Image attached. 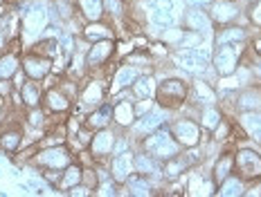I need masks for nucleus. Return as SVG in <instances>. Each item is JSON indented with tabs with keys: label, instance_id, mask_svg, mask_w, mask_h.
I'll list each match as a JSON object with an SVG mask.
<instances>
[{
	"label": "nucleus",
	"instance_id": "nucleus-1",
	"mask_svg": "<svg viewBox=\"0 0 261 197\" xmlns=\"http://www.w3.org/2000/svg\"><path fill=\"white\" fill-rule=\"evenodd\" d=\"M189 101V81L182 76H165L158 79V90H155V103L167 110L176 112L187 106Z\"/></svg>",
	"mask_w": 261,
	"mask_h": 197
},
{
	"label": "nucleus",
	"instance_id": "nucleus-2",
	"mask_svg": "<svg viewBox=\"0 0 261 197\" xmlns=\"http://www.w3.org/2000/svg\"><path fill=\"white\" fill-rule=\"evenodd\" d=\"M140 148L146 150L149 155H153L155 159H160V161H167V159H171V157H176L182 152V146L178 144L176 137L171 135L169 123L160 125V128L153 130L151 135H146L144 139L140 141Z\"/></svg>",
	"mask_w": 261,
	"mask_h": 197
},
{
	"label": "nucleus",
	"instance_id": "nucleus-3",
	"mask_svg": "<svg viewBox=\"0 0 261 197\" xmlns=\"http://www.w3.org/2000/svg\"><path fill=\"white\" fill-rule=\"evenodd\" d=\"M72 161H74V152L70 150L68 144L36 148L34 157L30 159V163L36 171H63Z\"/></svg>",
	"mask_w": 261,
	"mask_h": 197
},
{
	"label": "nucleus",
	"instance_id": "nucleus-4",
	"mask_svg": "<svg viewBox=\"0 0 261 197\" xmlns=\"http://www.w3.org/2000/svg\"><path fill=\"white\" fill-rule=\"evenodd\" d=\"M248 43L243 45H214L212 52V70L216 72L219 79H230L232 74L239 70L241 58L246 54Z\"/></svg>",
	"mask_w": 261,
	"mask_h": 197
},
{
	"label": "nucleus",
	"instance_id": "nucleus-5",
	"mask_svg": "<svg viewBox=\"0 0 261 197\" xmlns=\"http://www.w3.org/2000/svg\"><path fill=\"white\" fill-rule=\"evenodd\" d=\"M234 171L246 182L261 179V148H257V144L234 148Z\"/></svg>",
	"mask_w": 261,
	"mask_h": 197
},
{
	"label": "nucleus",
	"instance_id": "nucleus-6",
	"mask_svg": "<svg viewBox=\"0 0 261 197\" xmlns=\"http://www.w3.org/2000/svg\"><path fill=\"white\" fill-rule=\"evenodd\" d=\"M169 117H171V110H167V108L153 103V108H151L149 112H144L142 117H138L133 123H130V128H128L130 139H135L140 144L146 135H151L153 130L160 128V125L169 123Z\"/></svg>",
	"mask_w": 261,
	"mask_h": 197
},
{
	"label": "nucleus",
	"instance_id": "nucleus-7",
	"mask_svg": "<svg viewBox=\"0 0 261 197\" xmlns=\"http://www.w3.org/2000/svg\"><path fill=\"white\" fill-rule=\"evenodd\" d=\"M169 128H171V135L176 137V141L185 148H198L203 144V139L207 137L210 133H203L200 123L196 121L194 117H178L169 121Z\"/></svg>",
	"mask_w": 261,
	"mask_h": 197
},
{
	"label": "nucleus",
	"instance_id": "nucleus-8",
	"mask_svg": "<svg viewBox=\"0 0 261 197\" xmlns=\"http://www.w3.org/2000/svg\"><path fill=\"white\" fill-rule=\"evenodd\" d=\"M119 133H122V130L115 128V125L95 130V135H92V139H90V146H88V152L92 159H95V163H108V159L113 157V146H115V139Z\"/></svg>",
	"mask_w": 261,
	"mask_h": 197
},
{
	"label": "nucleus",
	"instance_id": "nucleus-9",
	"mask_svg": "<svg viewBox=\"0 0 261 197\" xmlns=\"http://www.w3.org/2000/svg\"><path fill=\"white\" fill-rule=\"evenodd\" d=\"M115 41L117 38H111V41H99V43L88 45V49H86V68H88V74H97L111 65V61L115 58Z\"/></svg>",
	"mask_w": 261,
	"mask_h": 197
},
{
	"label": "nucleus",
	"instance_id": "nucleus-10",
	"mask_svg": "<svg viewBox=\"0 0 261 197\" xmlns=\"http://www.w3.org/2000/svg\"><path fill=\"white\" fill-rule=\"evenodd\" d=\"M180 25H182V29L196 31V34L205 36L207 41L214 38V23H212L205 7H189L187 5V9L180 14Z\"/></svg>",
	"mask_w": 261,
	"mask_h": 197
},
{
	"label": "nucleus",
	"instance_id": "nucleus-11",
	"mask_svg": "<svg viewBox=\"0 0 261 197\" xmlns=\"http://www.w3.org/2000/svg\"><path fill=\"white\" fill-rule=\"evenodd\" d=\"M207 14L214 27H225V25L239 23V18L246 12L241 7V0H212Z\"/></svg>",
	"mask_w": 261,
	"mask_h": 197
},
{
	"label": "nucleus",
	"instance_id": "nucleus-12",
	"mask_svg": "<svg viewBox=\"0 0 261 197\" xmlns=\"http://www.w3.org/2000/svg\"><path fill=\"white\" fill-rule=\"evenodd\" d=\"M108 94H111V85H106V79H97L95 74H90V79L79 87V108L92 110L101 106Z\"/></svg>",
	"mask_w": 261,
	"mask_h": 197
},
{
	"label": "nucleus",
	"instance_id": "nucleus-13",
	"mask_svg": "<svg viewBox=\"0 0 261 197\" xmlns=\"http://www.w3.org/2000/svg\"><path fill=\"white\" fill-rule=\"evenodd\" d=\"M20 68L30 81H45L52 74V58L34 49H27L25 54H20Z\"/></svg>",
	"mask_w": 261,
	"mask_h": 197
},
{
	"label": "nucleus",
	"instance_id": "nucleus-14",
	"mask_svg": "<svg viewBox=\"0 0 261 197\" xmlns=\"http://www.w3.org/2000/svg\"><path fill=\"white\" fill-rule=\"evenodd\" d=\"M187 103H192L196 108L214 106V103H219V92L212 85V81L203 79V76H196L194 83H189V101Z\"/></svg>",
	"mask_w": 261,
	"mask_h": 197
},
{
	"label": "nucleus",
	"instance_id": "nucleus-15",
	"mask_svg": "<svg viewBox=\"0 0 261 197\" xmlns=\"http://www.w3.org/2000/svg\"><path fill=\"white\" fill-rule=\"evenodd\" d=\"M133 168L135 173L144 175V177H151L153 182H165V177H162V161L155 159L153 155H149L146 150H133Z\"/></svg>",
	"mask_w": 261,
	"mask_h": 197
},
{
	"label": "nucleus",
	"instance_id": "nucleus-16",
	"mask_svg": "<svg viewBox=\"0 0 261 197\" xmlns=\"http://www.w3.org/2000/svg\"><path fill=\"white\" fill-rule=\"evenodd\" d=\"M43 108H45L47 114H68L72 110V98L59 85H50L43 92Z\"/></svg>",
	"mask_w": 261,
	"mask_h": 197
},
{
	"label": "nucleus",
	"instance_id": "nucleus-17",
	"mask_svg": "<svg viewBox=\"0 0 261 197\" xmlns=\"http://www.w3.org/2000/svg\"><path fill=\"white\" fill-rule=\"evenodd\" d=\"M115 27L113 23H108V20H95V23H86L81 27V34L79 38L81 41H86L88 45L92 43H99V41H111V38H115Z\"/></svg>",
	"mask_w": 261,
	"mask_h": 197
},
{
	"label": "nucleus",
	"instance_id": "nucleus-18",
	"mask_svg": "<svg viewBox=\"0 0 261 197\" xmlns=\"http://www.w3.org/2000/svg\"><path fill=\"white\" fill-rule=\"evenodd\" d=\"M248 38H250L248 25L232 23L221 27L219 31H214L212 41H214V45H243V43H248Z\"/></svg>",
	"mask_w": 261,
	"mask_h": 197
},
{
	"label": "nucleus",
	"instance_id": "nucleus-19",
	"mask_svg": "<svg viewBox=\"0 0 261 197\" xmlns=\"http://www.w3.org/2000/svg\"><path fill=\"white\" fill-rule=\"evenodd\" d=\"M108 171H111V177L115 179L117 184H124L130 175L135 173L133 168V150L119 152V155H113L108 159Z\"/></svg>",
	"mask_w": 261,
	"mask_h": 197
},
{
	"label": "nucleus",
	"instance_id": "nucleus-20",
	"mask_svg": "<svg viewBox=\"0 0 261 197\" xmlns=\"http://www.w3.org/2000/svg\"><path fill=\"white\" fill-rule=\"evenodd\" d=\"M142 74H146V70L138 68V65H130V63H122L113 74V85H111V94H115L119 90H128L135 81L140 79Z\"/></svg>",
	"mask_w": 261,
	"mask_h": 197
},
{
	"label": "nucleus",
	"instance_id": "nucleus-21",
	"mask_svg": "<svg viewBox=\"0 0 261 197\" xmlns=\"http://www.w3.org/2000/svg\"><path fill=\"white\" fill-rule=\"evenodd\" d=\"M122 188L126 190L124 195H130V197H151V195H155L158 184L151 177H144V175H140V173H133L126 182L122 184Z\"/></svg>",
	"mask_w": 261,
	"mask_h": 197
},
{
	"label": "nucleus",
	"instance_id": "nucleus-22",
	"mask_svg": "<svg viewBox=\"0 0 261 197\" xmlns=\"http://www.w3.org/2000/svg\"><path fill=\"white\" fill-rule=\"evenodd\" d=\"M23 128H18V125H5L3 130H0V155H7L12 157L16 152L20 150V146H23Z\"/></svg>",
	"mask_w": 261,
	"mask_h": 197
},
{
	"label": "nucleus",
	"instance_id": "nucleus-23",
	"mask_svg": "<svg viewBox=\"0 0 261 197\" xmlns=\"http://www.w3.org/2000/svg\"><path fill=\"white\" fill-rule=\"evenodd\" d=\"M234 150H225V152H219V157L214 159V166L210 171V177L212 182L219 186L221 182H225L230 175H234Z\"/></svg>",
	"mask_w": 261,
	"mask_h": 197
},
{
	"label": "nucleus",
	"instance_id": "nucleus-24",
	"mask_svg": "<svg viewBox=\"0 0 261 197\" xmlns=\"http://www.w3.org/2000/svg\"><path fill=\"white\" fill-rule=\"evenodd\" d=\"M239 112H261V85H246L237 94V114Z\"/></svg>",
	"mask_w": 261,
	"mask_h": 197
},
{
	"label": "nucleus",
	"instance_id": "nucleus-25",
	"mask_svg": "<svg viewBox=\"0 0 261 197\" xmlns=\"http://www.w3.org/2000/svg\"><path fill=\"white\" fill-rule=\"evenodd\" d=\"M237 119L243 137L261 146V112H239Z\"/></svg>",
	"mask_w": 261,
	"mask_h": 197
},
{
	"label": "nucleus",
	"instance_id": "nucleus-26",
	"mask_svg": "<svg viewBox=\"0 0 261 197\" xmlns=\"http://www.w3.org/2000/svg\"><path fill=\"white\" fill-rule=\"evenodd\" d=\"M74 9H77L79 18L84 20V25L106 18L104 0H74Z\"/></svg>",
	"mask_w": 261,
	"mask_h": 197
},
{
	"label": "nucleus",
	"instance_id": "nucleus-27",
	"mask_svg": "<svg viewBox=\"0 0 261 197\" xmlns=\"http://www.w3.org/2000/svg\"><path fill=\"white\" fill-rule=\"evenodd\" d=\"M84 123L92 130H99V128H108L113 125V101H104L101 106L92 108L88 112V117L84 119Z\"/></svg>",
	"mask_w": 261,
	"mask_h": 197
},
{
	"label": "nucleus",
	"instance_id": "nucleus-28",
	"mask_svg": "<svg viewBox=\"0 0 261 197\" xmlns=\"http://www.w3.org/2000/svg\"><path fill=\"white\" fill-rule=\"evenodd\" d=\"M155 90H158V76L153 72L142 74L130 85V92H133L135 98H151V101H155Z\"/></svg>",
	"mask_w": 261,
	"mask_h": 197
},
{
	"label": "nucleus",
	"instance_id": "nucleus-29",
	"mask_svg": "<svg viewBox=\"0 0 261 197\" xmlns=\"http://www.w3.org/2000/svg\"><path fill=\"white\" fill-rule=\"evenodd\" d=\"M223 117H225V114H223L219 103H214V106H203V108H198V112H196V119H198L203 133H212Z\"/></svg>",
	"mask_w": 261,
	"mask_h": 197
},
{
	"label": "nucleus",
	"instance_id": "nucleus-30",
	"mask_svg": "<svg viewBox=\"0 0 261 197\" xmlns=\"http://www.w3.org/2000/svg\"><path fill=\"white\" fill-rule=\"evenodd\" d=\"M81 179H84V163L72 161L70 166H65V168H63L57 190H59V193H68V190L72 188V186L81 184Z\"/></svg>",
	"mask_w": 261,
	"mask_h": 197
},
{
	"label": "nucleus",
	"instance_id": "nucleus-31",
	"mask_svg": "<svg viewBox=\"0 0 261 197\" xmlns=\"http://www.w3.org/2000/svg\"><path fill=\"white\" fill-rule=\"evenodd\" d=\"M43 92H45V90H41L39 81H27V83L20 87L18 94H20V103H23L25 110L43 106Z\"/></svg>",
	"mask_w": 261,
	"mask_h": 197
},
{
	"label": "nucleus",
	"instance_id": "nucleus-32",
	"mask_svg": "<svg viewBox=\"0 0 261 197\" xmlns=\"http://www.w3.org/2000/svg\"><path fill=\"white\" fill-rule=\"evenodd\" d=\"M246 186H248L246 179L239 177V175L234 173V175H230L225 182H221L219 186H216L214 195H219V197H243Z\"/></svg>",
	"mask_w": 261,
	"mask_h": 197
},
{
	"label": "nucleus",
	"instance_id": "nucleus-33",
	"mask_svg": "<svg viewBox=\"0 0 261 197\" xmlns=\"http://www.w3.org/2000/svg\"><path fill=\"white\" fill-rule=\"evenodd\" d=\"M146 20H149L151 27L162 29V31L178 25V16L173 12H165V9H149V12H146Z\"/></svg>",
	"mask_w": 261,
	"mask_h": 197
},
{
	"label": "nucleus",
	"instance_id": "nucleus-34",
	"mask_svg": "<svg viewBox=\"0 0 261 197\" xmlns=\"http://www.w3.org/2000/svg\"><path fill=\"white\" fill-rule=\"evenodd\" d=\"M20 70V52L7 49L0 54V79H12Z\"/></svg>",
	"mask_w": 261,
	"mask_h": 197
},
{
	"label": "nucleus",
	"instance_id": "nucleus-35",
	"mask_svg": "<svg viewBox=\"0 0 261 197\" xmlns=\"http://www.w3.org/2000/svg\"><path fill=\"white\" fill-rule=\"evenodd\" d=\"M128 3L126 0H104V12L106 16H111V23H117V20L128 18Z\"/></svg>",
	"mask_w": 261,
	"mask_h": 197
},
{
	"label": "nucleus",
	"instance_id": "nucleus-36",
	"mask_svg": "<svg viewBox=\"0 0 261 197\" xmlns=\"http://www.w3.org/2000/svg\"><path fill=\"white\" fill-rule=\"evenodd\" d=\"M210 137H212V141H216V144H225V141H230L232 137H234V123H232L230 119L223 117L219 121V125L210 133Z\"/></svg>",
	"mask_w": 261,
	"mask_h": 197
},
{
	"label": "nucleus",
	"instance_id": "nucleus-37",
	"mask_svg": "<svg viewBox=\"0 0 261 197\" xmlns=\"http://www.w3.org/2000/svg\"><path fill=\"white\" fill-rule=\"evenodd\" d=\"M47 112H45V108L39 106V108H30V110L25 112V125L30 130H43V125H45L47 121Z\"/></svg>",
	"mask_w": 261,
	"mask_h": 197
},
{
	"label": "nucleus",
	"instance_id": "nucleus-38",
	"mask_svg": "<svg viewBox=\"0 0 261 197\" xmlns=\"http://www.w3.org/2000/svg\"><path fill=\"white\" fill-rule=\"evenodd\" d=\"M119 190H122V184H117L113 177L101 179V182L95 186V195L97 197H117V195H122Z\"/></svg>",
	"mask_w": 261,
	"mask_h": 197
},
{
	"label": "nucleus",
	"instance_id": "nucleus-39",
	"mask_svg": "<svg viewBox=\"0 0 261 197\" xmlns=\"http://www.w3.org/2000/svg\"><path fill=\"white\" fill-rule=\"evenodd\" d=\"M182 38H185V29H182V27H178V25H176V27H169V29L162 31L160 41L165 43V45H169V47H180Z\"/></svg>",
	"mask_w": 261,
	"mask_h": 197
},
{
	"label": "nucleus",
	"instance_id": "nucleus-40",
	"mask_svg": "<svg viewBox=\"0 0 261 197\" xmlns=\"http://www.w3.org/2000/svg\"><path fill=\"white\" fill-rule=\"evenodd\" d=\"M241 63H246L250 68V72H252L254 81H261V56H257V54H252L250 49L246 47V54H243Z\"/></svg>",
	"mask_w": 261,
	"mask_h": 197
},
{
	"label": "nucleus",
	"instance_id": "nucleus-41",
	"mask_svg": "<svg viewBox=\"0 0 261 197\" xmlns=\"http://www.w3.org/2000/svg\"><path fill=\"white\" fill-rule=\"evenodd\" d=\"M246 18L248 25H257V29H261V0H250L246 7Z\"/></svg>",
	"mask_w": 261,
	"mask_h": 197
},
{
	"label": "nucleus",
	"instance_id": "nucleus-42",
	"mask_svg": "<svg viewBox=\"0 0 261 197\" xmlns=\"http://www.w3.org/2000/svg\"><path fill=\"white\" fill-rule=\"evenodd\" d=\"M65 195H72V197H92V195H95V190H92L88 184L81 182V184H77V186H72V188H70Z\"/></svg>",
	"mask_w": 261,
	"mask_h": 197
},
{
	"label": "nucleus",
	"instance_id": "nucleus-43",
	"mask_svg": "<svg viewBox=\"0 0 261 197\" xmlns=\"http://www.w3.org/2000/svg\"><path fill=\"white\" fill-rule=\"evenodd\" d=\"M248 45H250V47H248L250 52L257 54V56H261V29H257V34L248 38Z\"/></svg>",
	"mask_w": 261,
	"mask_h": 197
},
{
	"label": "nucleus",
	"instance_id": "nucleus-44",
	"mask_svg": "<svg viewBox=\"0 0 261 197\" xmlns=\"http://www.w3.org/2000/svg\"><path fill=\"white\" fill-rule=\"evenodd\" d=\"M27 81H30V79H27V74L23 72V68H20L18 72H16V74L12 76V83H14V87H16V90H20V87H23V85L27 83Z\"/></svg>",
	"mask_w": 261,
	"mask_h": 197
},
{
	"label": "nucleus",
	"instance_id": "nucleus-45",
	"mask_svg": "<svg viewBox=\"0 0 261 197\" xmlns=\"http://www.w3.org/2000/svg\"><path fill=\"white\" fill-rule=\"evenodd\" d=\"M7 47H9V36H7V31L0 27V54L7 52Z\"/></svg>",
	"mask_w": 261,
	"mask_h": 197
},
{
	"label": "nucleus",
	"instance_id": "nucleus-46",
	"mask_svg": "<svg viewBox=\"0 0 261 197\" xmlns=\"http://www.w3.org/2000/svg\"><path fill=\"white\" fill-rule=\"evenodd\" d=\"M7 98L9 96H0V125H3V121H5V112H7Z\"/></svg>",
	"mask_w": 261,
	"mask_h": 197
},
{
	"label": "nucleus",
	"instance_id": "nucleus-47",
	"mask_svg": "<svg viewBox=\"0 0 261 197\" xmlns=\"http://www.w3.org/2000/svg\"><path fill=\"white\" fill-rule=\"evenodd\" d=\"M185 3H187L189 7H205V9H207L212 0H185Z\"/></svg>",
	"mask_w": 261,
	"mask_h": 197
},
{
	"label": "nucleus",
	"instance_id": "nucleus-48",
	"mask_svg": "<svg viewBox=\"0 0 261 197\" xmlns=\"http://www.w3.org/2000/svg\"><path fill=\"white\" fill-rule=\"evenodd\" d=\"M5 14H7V7H5V5H0V18H5Z\"/></svg>",
	"mask_w": 261,
	"mask_h": 197
}]
</instances>
